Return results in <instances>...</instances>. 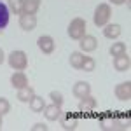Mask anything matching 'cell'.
Masks as SVG:
<instances>
[{
	"label": "cell",
	"instance_id": "2e32d148",
	"mask_svg": "<svg viewBox=\"0 0 131 131\" xmlns=\"http://www.w3.org/2000/svg\"><path fill=\"white\" fill-rule=\"evenodd\" d=\"M35 96V91H33V88L31 86H25V88H21V89H18V100L21 101V103H28V101L31 100Z\"/></svg>",
	"mask_w": 131,
	"mask_h": 131
},
{
	"label": "cell",
	"instance_id": "52a82bcc",
	"mask_svg": "<svg viewBox=\"0 0 131 131\" xmlns=\"http://www.w3.org/2000/svg\"><path fill=\"white\" fill-rule=\"evenodd\" d=\"M58 121H61L63 129H67V131H73L77 126H79V117L73 115V114H61Z\"/></svg>",
	"mask_w": 131,
	"mask_h": 131
},
{
	"label": "cell",
	"instance_id": "9a60e30c",
	"mask_svg": "<svg viewBox=\"0 0 131 131\" xmlns=\"http://www.w3.org/2000/svg\"><path fill=\"white\" fill-rule=\"evenodd\" d=\"M44 115H46L47 121H58L60 115H61V107L54 105V103L46 105V108H44Z\"/></svg>",
	"mask_w": 131,
	"mask_h": 131
},
{
	"label": "cell",
	"instance_id": "7c38bea8",
	"mask_svg": "<svg viewBox=\"0 0 131 131\" xmlns=\"http://www.w3.org/2000/svg\"><path fill=\"white\" fill-rule=\"evenodd\" d=\"M10 86L16 88V89H21V88L28 86V77L25 75V72H19V70L14 72L10 75Z\"/></svg>",
	"mask_w": 131,
	"mask_h": 131
},
{
	"label": "cell",
	"instance_id": "484cf974",
	"mask_svg": "<svg viewBox=\"0 0 131 131\" xmlns=\"http://www.w3.org/2000/svg\"><path fill=\"white\" fill-rule=\"evenodd\" d=\"M108 2H112L114 5H121V4H124V2H126V4L129 5V0H108Z\"/></svg>",
	"mask_w": 131,
	"mask_h": 131
},
{
	"label": "cell",
	"instance_id": "44dd1931",
	"mask_svg": "<svg viewBox=\"0 0 131 131\" xmlns=\"http://www.w3.org/2000/svg\"><path fill=\"white\" fill-rule=\"evenodd\" d=\"M9 10L14 14H23V0H9Z\"/></svg>",
	"mask_w": 131,
	"mask_h": 131
},
{
	"label": "cell",
	"instance_id": "3957f363",
	"mask_svg": "<svg viewBox=\"0 0 131 131\" xmlns=\"http://www.w3.org/2000/svg\"><path fill=\"white\" fill-rule=\"evenodd\" d=\"M86 35V21L82 18H73L68 25V37L73 40H81Z\"/></svg>",
	"mask_w": 131,
	"mask_h": 131
},
{
	"label": "cell",
	"instance_id": "8992f818",
	"mask_svg": "<svg viewBox=\"0 0 131 131\" xmlns=\"http://www.w3.org/2000/svg\"><path fill=\"white\" fill-rule=\"evenodd\" d=\"M79 47H81L82 52H93V51L98 47V39L93 37V35H84L81 40H79Z\"/></svg>",
	"mask_w": 131,
	"mask_h": 131
},
{
	"label": "cell",
	"instance_id": "6da1fadb",
	"mask_svg": "<svg viewBox=\"0 0 131 131\" xmlns=\"http://www.w3.org/2000/svg\"><path fill=\"white\" fill-rule=\"evenodd\" d=\"M112 18V10H110V5L108 4H98V7L94 9V14H93V21L96 26L103 28Z\"/></svg>",
	"mask_w": 131,
	"mask_h": 131
},
{
	"label": "cell",
	"instance_id": "4316f807",
	"mask_svg": "<svg viewBox=\"0 0 131 131\" xmlns=\"http://www.w3.org/2000/svg\"><path fill=\"white\" fill-rule=\"evenodd\" d=\"M4 60H5V54H4V51H2V47H0V65L4 63Z\"/></svg>",
	"mask_w": 131,
	"mask_h": 131
},
{
	"label": "cell",
	"instance_id": "cb8c5ba5",
	"mask_svg": "<svg viewBox=\"0 0 131 131\" xmlns=\"http://www.w3.org/2000/svg\"><path fill=\"white\" fill-rule=\"evenodd\" d=\"M10 112V103L7 98H0V115L4 117L5 114H9Z\"/></svg>",
	"mask_w": 131,
	"mask_h": 131
},
{
	"label": "cell",
	"instance_id": "d6986e66",
	"mask_svg": "<svg viewBox=\"0 0 131 131\" xmlns=\"http://www.w3.org/2000/svg\"><path fill=\"white\" fill-rule=\"evenodd\" d=\"M82 61H84V54L81 51H75L70 54V67L75 68V70H81L82 68Z\"/></svg>",
	"mask_w": 131,
	"mask_h": 131
},
{
	"label": "cell",
	"instance_id": "7a4b0ae2",
	"mask_svg": "<svg viewBox=\"0 0 131 131\" xmlns=\"http://www.w3.org/2000/svg\"><path fill=\"white\" fill-rule=\"evenodd\" d=\"M7 60H9V67L12 70H26V67H28V56H26V52L25 51H12L9 56H7Z\"/></svg>",
	"mask_w": 131,
	"mask_h": 131
},
{
	"label": "cell",
	"instance_id": "d4e9b609",
	"mask_svg": "<svg viewBox=\"0 0 131 131\" xmlns=\"http://www.w3.org/2000/svg\"><path fill=\"white\" fill-rule=\"evenodd\" d=\"M31 131H47V126L44 122H37L35 126H31Z\"/></svg>",
	"mask_w": 131,
	"mask_h": 131
},
{
	"label": "cell",
	"instance_id": "ac0fdd59",
	"mask_svg": "<svg viewBox=\"0 0 131 131\" xmlns=\"http://www.w3.org/2000/svg\"><path fill=\"white\" fill-rule=\"evenodd\" d=\"M28 105H30L31 112H35V114H40V112H44V108H46V100L42 98V96H33L30 101H28Z\"/></svg>",
	"mask_w": 131,
	"mask_h": 131
},
{
	"label": "cell",
	"instance_id": "7402d4cb",
	"mask_svg": "<svg viewBox=\"0 0 131 131\" xmlns=\"http://www.w3.org/2000/svg\"><path fill=\"white\" fill-rule=\"evenodd\" d=\"M94 67H96V61L93 60L91 56H84V61H82V68H81V70L93 72V70H94Z\"/></svg>",
	"mask_w": 131,
	"mask_h": 131
},
{
	"label": "cell",
	"instance_id": "ba28073f",
	"mask_svg": "<svg viewBox=\"0 0 131 131\" xmlns=\"http://www.w3.org/2000/svg\"><path fill=\"white\" fill-rule=\"evenodd\" d=\"M96 107H98V100H96L94 96H91V94H88V96H84V98L79 100V110H81L82 114L93 112Z\"/></svg>",
	"mask_w": 131,
	"mask_h": 131
},
{
	"label": "cell",
	"instance_id": "5bb4252c",
	"mask_svg": "<svg viewBox=\"0 0 131 131\" xmlns=\"http://www.w3.org/2000/svg\"><path fill=\"white\" fill-rule=\"evenodd\" d=\"M9 18H10V10L9 7L0 0V35L4 33V30L7 28V25H9Z\"/></svg>",
	"mask_w": 131,
	"mask_h": 131
},
{
	"label": "cell",
	"instance_id": "ffe728a7",
	"mask_svg": "<svg viewBox=\"0 0 131 131\" xmlns=\"http://www.w3.org/2000/svg\"><path fill=\"white\" fill-rule=\"evenodd\" d=\"M112 56H119V54H124L126 52V44L124 42H114L110 46V49H108Z\"/></svg>",
	"mask_w": 131,
	"mask_h": 131
},
{
	"label": "cell",
	"instance_id": "277c9868",
	"mask_svg": "<svg viewBox=\"0 0 131 131\" xmlns=\"http://www.w3.org/2000/svg\"><path fill=\"white\" fill-rule=\"evenodd\" d=\"M114 94L115 98L121 101H129L131 100V81H126V82H121L115 86L114 89Z\"/></svg>",
	"mask_w": 131,
	"mask_h": 131
},
{
	"label": "cell",
	"instance_id": "8fae6325",
	"mask_svg": "<svg viewBox=\"0 0 131 131\" xmlns=\"http://www.w3.org/2000/svg\"><path fill=\"white\" fill-rule=\"evenodd\" d=\"M19 26L25 31H31L37 26V18L35 14H21L19 16Z\"/></svg>",
	"mask_w": 131,
	"mask_h": 131
},
{
	"label": "cell",
	"instance_id": "9c48e42d",
	"mask_svg": "<svg viewBox=\"0 0 131 131\" xmlns=\"http://www.w3.org/2000/svg\"><path fill=\"white\" fill-rule=\"evenodd\" d=\"M129 67H131V58L128 56V52L114 56V68L117 72H126V70H129Z\"/></svg>",
	"mask_w": 131,
	"mask_h": 131
},
{
	"label": "cell",
	"instance_id": "5b68a950",
	"mask_svg": "<svg viewBox=\"0 0 131 131\" xmlns=\"http://www.w3.org/2000/svg\"><path fill=\"white\" fill-rule=\"evenodd\" d=\"M37 46H39V49H40L44 54H52V52H54V47H56L54 39L49 37V35H40L39 40H37Z\"/></svg>",
	"mask_w": 131,
	"mask_h": 131
},
{
	"label": "cell",
	"instance_id": "83f0119b",
	"mask_svg": "<svg viewBox=\"0 0 131 131\" xmlns=\"http://www.w3.org/2000/svg\"><path fill=\"white\" fill-rule=\"evenodd\" d=\"M2 124H4V122H2V115H0V129H2Z\"/></svg>",
	"mask_w": 131,
	"mask_h": 131
},
{
	"label": "cell",
	"instance_id": "4fadbf2b",
	"mask_svg": "<svg viewBox=\"0 0 131 131\" xmlns=\"http://www.w3.org/2000/svg\"><path fill=\"white\" fill-rule=\"evenodd\" d=\"M121 25H117V23H107L105 26H103V35L107 37V39H117L119 35H121Z\"/></svg>",
	"mask_w": 131,
	"mask_h": 131
},
{
	"label": "cell",
	"instance_id": "603a6c76",
	"mask_svg": "<svg viewBox=\"0 0 131 131\" xmlns=\"http://www.w3.org/2000/svg\"><path fill=\"white\" fill-rule=\"evenodd\" d=\"M49 98H51V103H54V105H58V107L63 105V94H61L60 91H51Z\"/></svg>",
	"mask_w": 131,
	"mask_h": 131
},
{
	"label": "cell",
	"instance_id": "e0dca14e",
	"mask_svg": "<svg viewBox=\"0 0 131 131\" xmlns=\"http://www.w3.org/2000/svg\"><path fill=\"white\" fill-rule=\"evenodd\" d=\"M40 9V0H23V14H37Z\"/></svg>",
	"mask_w": 131,
	"mask_h": 131
},
{
	"label": "cell",
	"instance_id": "30bf717a",
	"mask_svg": "<svg viewBox=\"0 0 131 131\" xmlns=\"http://www.w3.org/2000/svg\"><path fill=\"white\" fill-rule=\"evenodd\" d=\"M72 93H73V96L75 98H84V96H88V94H91V86L89 82L86 81H79L73 84V89H72Z\"/></svg>",
	"mask_w": 131,
	"mask_h": 131
}]
</instances>
